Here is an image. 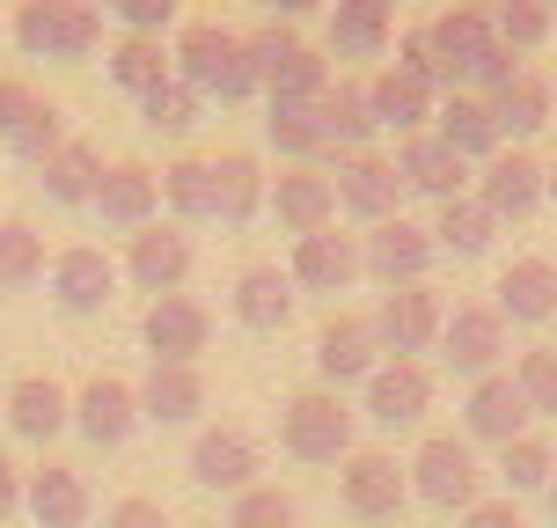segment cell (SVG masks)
Here are the masks:
<instances>
[{"mask_svg":"<svg viewBox=\"0 0 557 528\" xmlns=\"http://www.w3.org/2000/svg\"><path fill=\"white\" fill-rule=\"evenodd\" d=\"M169 66H176V82H191L206 103H250L257 96L250 45H243V29H227V23H184V37L169 45Z\"/></svg>","mask_w":557,"mask_h":528,"instance_id":"6da1fadb","label":"cell"},{"mask_svg":"<svg viewBox=\"0 0 557 528\" xmlns=\"http://www.w3.org/2000/svg\"><path fill=\"white\" fill-rule=\"evenodd\" d=\"M243 45H250L257 96H264V103H323V88L337 82L323 45H308L294 23H264V29H250Z\"/></svg>","mask_w":557,"mask_h":528,"instance_id":"7a4b0ae2","label":"cell"},{"mask_svg":"<svg viewBox=\"0 0 557 528\" xmlns=\"http://www.w3.org/2000/svg\"><path fill=\"white\" fill-rule=\"evenodd\" d=\"M352 433H360V412L337 390H323V382L294 390L286 412H278V447H286L294 463H345V455L360 447Z\"/></svg>","mask_w":557,"mask_h":528,"instance_id":"3957f363","label":"cell"},{"mask_svg":"<svg viewBox=\"0 0 557 528\" xmlns=\"http://www.w3.org/2000/svg\"><path fill=\"white\" fill-rule=\"evenodd\" d=\"M15 52L23 59H59V66H74L103 45V8L96 0H23L15 8Z\"/></svg>","mask_w":557,"mask_h":528,"instance_id":"277c9868","label":"cell"},{"mask_svg":"<svg viewBox=\"0 0 557 528\" xmlns=\"http://www.w3.org/2000/svg\"><path fill=\"white\" fill-rule=\"evenodd\" d=\"M404 477H411V500L441 506V514H462V506L484 500V455L462 433H425L418 455L404 463Z\"/></svg>","mask_w":557,"mask_h":528,"instance_id":"5b68a950","label":"cell"},{"mask_svg":"<svg viewBox=\"0 0 557 528\" xmlns=\"http://www.w3.org/2000/svg\"><path fill=\"white\" fill-rule=\"evenodd\" d=\"M337 500H345V514L360 528H382L411 506V477H404V463H396L389 447H352L337 463Z\"/></svg>","mask_w":557,"mask_h":528,"instance_id":"8992f818","label":"cell"},{"mask_svg":"<svg viewBox=\"0 0 557 528\" xmlns=\"http://www.w3.org/2000/svg\"><path fill=\"white\" fill-rule=\"evenodd\" d=\"M441 323H447V302L433 286H389L382 302L367 308V331L382 345V360H418L441 345Z\"/></svg>","mask_w":557,"mask_h":528,"instance_id":"52a82bcc","label":"cell"},{"mask_svg":"<svg viewBox=\"0 0 557 528\" xmlns=\"http://www.w3.org/2000/svg\"><path fill=\"white\" fill-rule=\"evenodd\" d=\"M506 337H513V331H506V316L492 302H455L433 353H441L462 382H476V374H499V367H506Z\"/></svg>","mask_w":557,"mask_h":528,"instance_id":"ba28073f","label":"cell"},{"mask_svg":"<svg viewBox=\"0 0 557 528\" xmlns=\"http://www.w3.org/2000/svg\"><path fill=\"white\" fill-rule=\"evenodd\" d=\"M470 198L492 213V221H529L535 206H543V155H529V147H499L492 162L470 169Z\"/></svg>","mask_w":557,"mask_h":528,"instance_id":"9c48e42d","label":"cell"},{"mask_svg":"<svg viewBox=\"0 0 557 528\" xmlns=\"http://www.w3.org/2000/svg\"><path fill=\"white\" fill-rule=\"evenodd\" d=\"M331 192H337V213H352V221H396L404 213V176L382 147H360V155H337L331 169Z\"/></svg>","mask_w":557,"mask_h":528,"instance_id":"30bf717a","label":"cell"},{"mask_svg":"<svg viewBox=\"0 0 557 528\" xmlns=\"http://www.w3.org/2000/svg\"><path fill=\"white\" fill-rule=\"evenodd\" d=\"M433 235H425V221H411V213H396V221H374L360 235V272L382 279V286H425V272H433Z\"/></svg>","mask_w":557,"mask_h":528,"instance_id":"8fae6325","label":"cell"},{"mask_svg":"<svg viewBox=\"0 0 557 528\" xmlns=\"http://www.w3.org/2000/svg\"><path fill=\"white\" fill-rule=\"evenodd\" d=\"M425 45H433V59H441V96H447V88H470L476 59L499 45V37H492V8H476V0H447L441 15L425 23Z\"/></svg>","mask_w":557,"mask_h":528,"instance_id":"7c38bea8","label":"cell"},{"mask_svg":"<svg viewBox=\"0 0 557 528\" xmlns=\"http://www.w3.org/2000/svg\"><path fill=\"white\" fill-rule=\"evenodd\" d=\"M191 235L176 221H147L125 235V265H117V279H133L139 294H184V279H191Z\"/></svg>","mask_w":557,"mask_h":528,"instance_id":"4fadbf2b","label":"cell"},{"mask_svg":"<svg viewBox=\"0 0 557 528\" xmlns=\"http://www.w3.org/2000/svg\"><path fill=\"white\" fill-rule=\"evenodd\" d=\"M139 337H147V353L169 367H198V353L213 345V308L198 302V294H154L147 316H139Z\"/></svg>","mask_w":557,"mask_h":528,"instance_id":"5bb4252c","label":"cell"},{"mask_svg":"<svg viewBox=\"0 0 557 528\" xmlns=\"http://www.w3.org/2000/svg\"><path fill=\"white\" fill-rule=\"evenodd\" d=\"M66 426L96 447H125L139 426V396L125 374H88L82 390H66Z\"/></svg>","mask_w":557,"mask_h":528,"instance_id":"9a60e30c","label":"cell"},{"mask_svg":"<svg viewBox=\"0 0 557 528\" xmlns=\"http://www.w3.org/2000/svg\"><path fill=\"white\" fill-rule=\"evenodd\" d=\"M374 367H382V345H374V331H367V316L331 308V316H323V331H315V382L345 396L352 382H367Z\"/></svg>","mask_w":557,"mask_h":528,"instance_id":"2e32d148","label":"cell"},{"mask_svg":"<svg viewBox=\"0 0 557 528\" xmlns=\"http://www.w3.org/2000/svg\"><path fill=\"white\" fill-rule=\"evenodd\" d=\"M360 396H367L360 412L374 418V426L404 433V426H418V418L433 412V367H425V360H382L360 382Z\"/></svg>","mask_w":557,"mask_h":528,"instance_id":"e0dca14e","label":"cell"},{"mask_svg":"<svg viewBox=\"0 0 557 528\" xmlns=\"http://www.w3.org/2000/svg\"><path fill=\"white\" fill-rule=\"evenodd\" d=\"M286 279H294V294H345L360 279V235H337V221L315 235H294Z\"/></svg>","mask_w":557,"mask_h":528,"instance_id":"ac0fdd59","label":"cell"},{"mask_svg":"<svg viewBox=\"0 0 557 528\" xmlns=\"http://www.w3.org/2000/svg\"><path fill=\"white\" fill-rule=\"evenodd\" d=\"M257 470H264V455H257V441L243 433V426H206L191 441V484L198 492H250Z\"/></svg>","mask_w":557,"mask_h":528,"instance_id":"d6986e66","label":"cell"},{"mask_svg":"<svg viewBox=\"0 0 557 528\" xmlns=\"http://www.w3.org/2000/svg\"><path fill=\"white\" fill-rule=\"evenodd\" d=\"M529 433V404H521V390H513V374H476L470 396H462V441L470 447H506Z\"/></svg>","mask_w":557,"mask_h":528,"instance_id":"ffe728a7","label":"cell"},{"mask_svg":"<svg viewBox=\"0 0 557 528\" xmlns=\"http://www.w3.org/2000/svg\"><path fill=\"white\" fill-rule=\"evenodd\" d=\"M88 206H96L103 228H117V235L162 221V169H147V162H103V184H96Z\"/></svg>","mask_w":557,"mask_h":528,"instance_id":"44dd1931","label":"cell"},{"mask_svg":"<svg viewBox=\"0 0 557 528\" xmlns=\"http://www.w3.org/2000/svg\"><path fill=\"white\" fill-rule=\"evenodd\" d=\"M88 506H96V492H88V477L74 463H37V470H23V514L37 528H88Z\"/></svg>","mask_w":557,"mask_h":528,"instance_id":"7402d4cb","label":"cell"},{"mask_svg":"<svg viewBox=\"0 0 557 528\" xmlns=\"http://www.w3.org/2000/svg\"><path fill=\"white\" fill-rule=\"evenodd\" d=\"M425 133L441 139L447 155H462V162H492L499 155V125H492V103L476 96V88H447L441 103H433V125Z\"/></svg>","mask_w":557,"mask_h":528,"instance_id":"603a6c76","label":"cell"},{"mask_svg":"<svg viewBox=\"0 0 557 528\" xmlns=\"http://www.w3.org/2000/svg\"><path fill=\"white\" fill-rule=\"evenodd\" d=\"M396 45V0H331L323 59H382Z\"/></svg>","mask_w":557,"mask_h":528,"instance_id":"cb8c5ba5","label":"cell"},{"mask_svg":"<svg viewBox=\"0 0 557 528\" xmlns=\"http://www.w3.org/2000/svg\"><path fill=\"white\" fill-rule=\"evenodd\" d=\"M492 308L506 316V331L521 323V331H535V323H550L557 316V265L550 257H513L499 272V286H492Z\"/></svg>","mask_w":557,"mask_h":528,"instance_id":"d4e9b609","label":"cell"},{"mask_svg":"<svg viewBox=\"0 0 557 528\" xmlns=\"http://www.w3.org/2000/svg\"><path fill=\"white\" fill-rule=\"evenodd\" d=\"M117 294V265L96 243H74V250L52 257V302L66 308V316H103Z\"/></svg>","mask_w":557,"mask_h":528,"instance_id":"484cf974","label":"cell"},{"mask_svg":"<svg viewBox=\"0 0 557 528\" xmlns=\"http://www.w3.org/2000/svg\"><path fill=\"white\" fill-rule=\"evenodd\" d=\"M389 162H396V176H404V192L433 198V206H441V198H462V192H470V162H462V155H447L433 133L396 139Z\"/></svg>","mask_w":557,"mask_h":528,"instance_id":"4316f807","label":"cell"},{"mask_svg":"<svg viewBox=\"0 0 557 528\" xmlns=\"http://www.w3.org/2000/svg\"><path fill=\"white\" fill-rule=\"evenodd\" d=\"M264 206L278 213L286 235H315V228L337 221V192H331V169H286L264 184Z\"/></svg>","mask_w":557,"mask_h":528,"instance_id":"83f0119b","label":"cell"},{"mask_svg":"<svg viewBox=\"0 0 557 528\" xmlns=\"http://www.w3.org/2000/svg\"><path fill=\"white\" fill-rule=\"evenodd\" d=\"M227 308H235V323H243V331L278 337L286 323H294V279L278 272V265H243V272H235Z\"/></svg>","mask_w":557,"mask_h":528,"instance_id":"f1b7e54d","label":"cell"},{"mask_svg":"<svg viewBox=\"0 0 557 528\" xmlns=\"http://www.w3.org/2000/svg\"><path fill=\"white\" fill-rule=\"evenodd\" d=\"M433 88L411 82V74H396V66H374L367 74V111H374V133H396V139H411L433 125Z\"/></svg>","mask_w":557,"mask_h":528,"instance_id":"f546056e","label":"cell"},{"mask_svg":"<svg viewBox=\"0 0 557 528\" xmlns=\"http://www.w3.org/2000/svg\"><path fill=\"white\" fill-rule=\"evenodd\" d=\"M0 418H8V433H23V441H59L66 433V382L52 374H15L8 396H0Z\"/></svg>","mask_w":557,"mask_h":528,"instance_id":"4dcf8cb0","label":"cell"},{"mask_svg":"<svg viewBox=\"0 0 557 528\" xmlns=\"http://www.w3.org/2000/svg\"><path fill=\"white\" fill-rule=\"evenodd\" d=\"M206 176H213V221L227 228H243L264 206V162H257L250 147H221V155H206Z\"/></svg>","mask_w":557,"mask_h":528,"instance_id":"1f68e13d","label":"cell"},{"mask_svg":"<svg viewBox=\"0 0 557 528\" xmlns=\"http://www.w3.org/2000/svg\"><path fill=\"white\" fill-rule=\"evenodd\" d=\"M133 396H139V418H154V426H184V418L206 412V367H169V360H154L133 382Z\"/></svg>","mask_w":557,"mask_h":528,"instance_id":"d6a6232c","label":"cell"},{"mask_svg":"<svg viewBox=\"0 0 557 528\" xmlns=\"http://www.w3.org/2000/svg\"><path fill=\"white\" fill-rule=\"evenodd\" d=\"M492 103V125H499V147H529L543 125H550V111H557V96H550V82L535 74V66H521L513 82L499 88V96H484Z\"/></svg>","mask_w":557,"mask_h":528,"instance_id":"836d02e7","label":"cell"},{"mask_svg":"<svg viewBox=\"0 0 557 528\" xmlns=\"http://www.w3.org/2000/svg\"><path fill=\"white\" fill-rule=\"evenodd\" d=\"M96 184H103V147L96 139H59L52 155L37 162V192L52 198V206H88L96 198Z\"/></svg>","mask_w":557,"mask_h":528,"instance_id":"e575fe53","label":"cell"},{"mask_svg":"<svg viewBox=\"0 0 557 528\" xmlns=\"http://www.w3.org/2000/svg\"><path fill=\"white\" fill-rule=\"evenodd\" d=\"M264 139H272V155L286 169H323L337 155L323 118H315V103H264Z\"/></svg>","mask_w":557,"mask_h":528,"instance_id":"d590c367","label":"cell"},{"mask_svg":"<svg viewBox=\"0 0 557 528\" xmlns=\"http://www.w3.org/2000/svg\"><path fill=\"white\" fill-rule=\"evenodd\" d=\"M315 118H323V133H331L337 155H360V147H374V111H367V74H337L331 88H323V103H315Z\"/></svg>","mask_w":557,"mask_h":528,"instance_id":"8d00e7d4","label":"cell"},{"mask_svg":"<svg viewBox=\"0 0 557 528\" xmlns=\"http://www.w3.org/2000/svg\"><path fill=\"white\" fill-rule=\"evenodd\" d=\"M425 235H433V250H441V257H484L492 243H499V221L462 192V198H441V206H433Z\"/></svg>","mask_w":557,"mask_h":528,"instance_id":"74e56055","label":"cell"},{"mask_svg":"<svg viewBox=\"0 0 557 528\" xmlns=\"http://www.w3.org/2000/svg\"><path fill=\"white\" fill-rule=\"evenodd\" d=\"M103 66H111V82L125 88L133 103H139V96H154V88L176 74V66H169V45H162V37H133V29L117 37L111 52H103Z\"/></svg>","mask_w":557,"mask_h":528,"instance_id":"f35d334b","label":"cell"},{"mask_svg":"<svg viewBox=\"0 0 557 528\" xmlns=\"http://www.w3.org/2000/svg\"><path fill=\"white\" fill-rule=\"evenodd\" d=\"M162 206L176 228H198L213 221V176H206V155H176L162 169Z\"/></svg>","mask_w":557,"mask_h":528,"instance_id":"ab89813d","label":"cell"},{"mask_svg":"<svg viewBox=\"0 0 557 528\" xmlns=\"http://www.w3.org/2000/svg\"><path fill=\"white\" fill-rule=\"evenodd\" d=\"M492 37H499L513 59H529L557 37V8L550 0H499V8H492Z\"/></svg>","mask_w":557,"mask_h":528,"instance_id":"60d3db41","label":"cell"},{"mask_svg":"<svg viewBox=\"0 0 557 528\" xmlns=\"http://www.w3.org/2000/svg\"><path fill=\"white\" fill-rule=\"evenodd\" d=\"M492 470L506 477V500H521V492H543V484H550L557 447L543 441V433H521V441H506V447H499V463H492Z\"/></svg>","mask_w":557,"mask_h":528,"instance_id":"b9f144b4","label":"cell"},{"mask_svg":"<svg viewBox=\"0 0 557 528\" xmlns=\"http://www.w3.org/2000/svg\"><path fill=\"white\" fill-rule=\"evenodd\" d=\"M506 374H513V390H521L529 418H557V345H529Z\"/></svg>","mask_w":557,"mask_h":528,"instance_id":"7bdbcfd3","label":"cell"},{"mask_svg":"<svg viewBox=\"0 0 557 528\" xmlns=\"http://www.w3.org/2000/svg\"><path fill=\"white\" fill-rule=\"evenodd\" d=\"M198 111H206V96H198L191 82H176V74H169L154 96H139V118H147L154 133H191Z\"/></svg>","mask_w":557,"mask_h":528,"instance_id":"ee69618b","label":"cell"},{"mask_svg":"<svg viewBox=\"0 0 557 528\" xmlns=\"http://www.w3.org/2000/svg\"><path fill=\"white\" fill-rule=\"evenodd\" d=\"M45 279V235L29 221H0V286H29Z\"/></svg>","mask_w":557,"mask_h":528,"instance_id":"f6af8a7d","label":"cell"},{"mask_svg":"<svg viewBox=\"0 0 557 528\" xmlns=\"http://www.w3.org/2000/svg\"><path fill=\"white\" fill-rule=\"evenodd\" d=\"M227 528H301V506L286 500L278 484H250V492H235V506H227Z\"/></svg>","mask_w":557,"mask_h":528,"instance_id":"bcb514c9","label":"cell"},{"mask_svg":"<svg viewBox=\"0 0 557 528\" xmlns=\"http://www.w3.org/2000/svg\"><path fill=\"white\" fill-rule=\"evenodd\" d=\"M59 139H66V118H59V103H52V96H45V103H37V111L23 118V133L8 139V155H23V162L37 169V162H45V155H52V147H59Z\"/></svg>","mask_w":557,"mask_h":528,"instance_id":"7dc6e473","label":"cell"},{"mask_svg":"<svg viewBox=\"0 0 557 528\" xmlns=\"http://www.w3.org/2000/svg\"><path fill=\"white\" fill-rule=\"evenodd\" d=\"M103 15H117L133 37H162L176 23V0H103Z\"/></svg>","mask_w":557,"mask_h":528,"instance_id":"c3c4849f","label":"cell"},{"mask_svg":"<svg viewBox=\"0 0 557 528\" xmlns=\"http://www.w3.org/2000/svg\"><path fill=\"white\" fill-rule=\"evenodd\" d=\"M37 103H45V96H37V88H29L23 74H0V139H15V133H23V118L37 111Z\"/></svg>","mask_w":557,"mask_h":528,"instance_id":"681fc988","label":"cell"},{"mask_svg":"<svg viewBox=\"0 0 557 528\" xmlns=\"http://www.w3.org/2000/svg\"><path fill=\"white\" fill-rule=\"evenodd\" d=\"M462 528H529V514H521V500H476L462 506Z\"/></svg>","mask_w":557,"mask_h":528,"instance_id":"f907efd6","label":"cell"},{"mask_svg":"<svg viewBox=\"0 0 557 528\" xmlns=\"http://www.w3.org/2000/svg\"><path fill=\"white\" fill-rule=\"evenodd\" d=\"M103 528H169V514L154 500H139V492H133V500H117L111 514H103Z\"/></svg>","mask_w":557,"mask_h":528,"instance_id":"816d5d0a","label":"cell"},{"mask_svg":"<svg viewBox=\"0 0 557 528\" xmlns=\"http://www.w3.org/2000/svg\"><path fill=\"white\" fill-rule=\"evenodd\" d=\"M15 506H23V470H15V463L0 455V521H8Z\"/></svg>","mask_w":557,"mask_h":528,"instance_id":"f5cc1de1","label":"cell"},{"mask_svg":"<svg viewBox=\"0 0 557 528\" xmlns=\"http://www.w3.org/2000/svg\"><path fill=\"white\" fill-rule=\"evenodd\" d=\"M264 8H272V23H301V15L331 8V0H264Z\"/></svg>","mask_w":557,"mask_h":528,"instance_id":"db71d44e","label":"cell"},{"mask_svg":"<svg viewBox=\"0 0 557 528\" xmlns=\"http://www.w3.org/2000/svg\"><path fill=\"white\" fill-rule=\"evenodd\" d=\"M543 198H550V206H557V155H550V162H543Z\"/></svg>","mask_w":557,"mask_h":528,"instance_id":"11a10c76","label":"cell"},{"mask_svg":"<svg viewBox=\"0 0 557 528\" xmlns=\"http://www.w3.org/2000/svg\"><path fill=\"white\" fill-rule=\"evenodd\" d=\"M543 492H550V514H557V470H550V484H543Z\"/></svg>","mask_w":557,"mask_h":528,"instance_id":"9f6ffc18","label":"cell"},{"mask_svg":"<svg viewBox=\"0 0 557 528\" xmlns=\"http://www.w3.org/2000/svg\"><path fill=\"white\" fill-rule=\"evenodd\" d=\"M476 8H499V0H476Z\"/></svg>","mask_w":557,"mask_h":528,"instance_id":"6f0895ef","label":"cell"},{"mask_svg":"<svg viewBox=\"0 0 557 528\" xmlns=\"http://www.w3.org/2000/svg\"><path fill=\"white\" fill-rule=\"evenodd\" d=\"M550 8H557V0H550Z\"/></svg>","mask_w":557,"mask_h":528,"instance_id":"680465c9","label":"cell"}]
</instances>
